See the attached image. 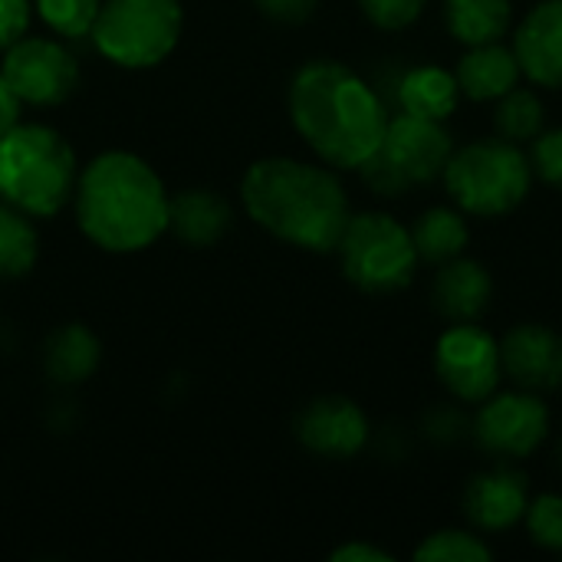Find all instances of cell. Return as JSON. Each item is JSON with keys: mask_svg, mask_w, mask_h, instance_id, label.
<instances>
[{"mask_svg": "<svg viewBox=\"0 0 562 562\" xmlns=\"http://www.w3.org/2000/svg\"><path fill=\"white\" fill-rule=\"evenodd\" d=\"M99 359H102V346L95 333L86 329L82 323L59 326L43 346V369L59 385H82L99 369Z\"/></svg>", "mask_w": 562, "mask_h": 562, "instance_id": "20", "label": "cell"}, {"mask_svg": "<svg viewBox=\"0 0 562 562\" xmlns=\"http://www.w3.org/2000/svg\"><path fill=\"white\" fill-rule=\"evenodd\" d=\"M494 122H497L501 138H507L514 145H530L547 128V105L533 89L514 86L510 92H504L497 99Z\"/></svg>", "mask_w": 562, "mask_h": 562, "instance_id": "24", "label": "cell"}, {"mask_svg": "<svg viewBox=\"0 0 562 562\" xmlns=\"http://www.w3.org/2000/svg\"><path fill=\"white\" fill-rule=\"evenodd\" d=\"M290 119L300 138L329 165L359 171L389 125V102L339 59H313L290 82Z\"/></svg>", "mask_w": 562, "mask_h": 562, "instance_id": "1", "label": "cell"}, {"mask_svg": "<svg viewBox=\"0 0 562 562\" xmlns=\"http://www.w3.org/2000/svg\"><path fill=\"white\" fill-rule=\"evenodd\" d=\"M415 560L422 562H487L494 560V550L477 530H438L425 537V543L415 550Z\"/></svg>", "mask_w": 562, "mask_h": 562, "instance_id": "25", "label": "cell"}, {"mask_svg": "<svg viewBox=\"0 0 562 562\" xmlns=\"http://www.w3.org/2000/svg\"><path fill=\"white\" fill-rule=\"evenodd\" d=\"M234 211L211 188H188L168 201V231L188 247H214L231 231Z\"/></svg>", "mask_w": 562, "mask_h": 562, "instance_id": "18", "label": "cell"}, {"mask_svg": "<svg viewBox=\"0 0 562 562\" xmlns=\"http://www.w3.org/2000/svg\"><path fill=\"white\" fill-rule=\"evenodd\" d=\"M412 240H415L422 263L441 267L464 254V247L471 240L468 214L461 207H428L412 224Z\"/></svg>", "mask_w": 562, "mask_h": 562, "instance_id": "22", "label": "cell"}, {"mask_svg": "<svg viewBox=\"0 0 562 562\" xmlns=\"http://www.w3.org/2000/svg\"><path fill=\"white\" fill-rule=\"evenodd\" d=\"M451 151L454 142L445 122L392 112L379 148L359 171L375 194L402 198L408 188H422L441 178Z\"/></svg>", "mask_w": 562, "mask_h": 562, "instance_id": "7", "label": "cell"}, {"mask_svg": "<svg viewBox=\"0 0 562 562\" xmlns=\"http://www.w3.org/2000/svg\"><path fill=\"white\" fill-rule=\"evenodd\" d=\"M99 7L102 0H33V10L40 13V20L66 40L89 36L99 16Z\"/></svg>", "mask_w": 562, "mask_h": 562, "instance_id": "26", "label": "cell"}, {"mask_svg": "<svg viewBox=\"0 0 562 562\" xmlns=\"http://www.w3.org/2000/svg\"><path fill=\"white\" fill-rule=\"evenodd\" d=\"M33 16V0H0V53L26 36Z\"/></svg>", "mask_w": 562, "mask_h": 562, "instance_id": "30", "label": "cell"}, {"mask_svg": "<svg viewBox=\"0 0 562 562\" xmlns=\"http://www.w3.org/2000/svg\"><path fill=\"white\" fill-rule=\"evenodd\" d=\"M524 76L540 89H562V0H540L514 30Z\"/></svg>", "mask_w": 562, "mask_h": 562, "instance_id": "15", "label": "cell"}, {"mask_svg": "<svg viewBox=\"0 0 562 562\" xmlns=\"http://www.w3.org/2000/svg\"><path fill=\"white\" fill-rule=\"evenodd\" d=\"M333 562H392V553H385L382 547L372 543H346L339 550L329 553Z\"/></svg>", "mask_w": 562, "mask_h": 562, "instance_id": "33", "label": "cell"}, {"mask_svg": "<svg viewBox=\"0 0 562 562\" xmlns=\"http://www.w3.org/2000/svg\"><path fill=\"white\" fill-rule=\"evenodd\" d=\"M79 161L49 125L26 122L0 135V198L30 217H49L72 201Z\"/></svg>", "mask_w": 562, "mask_h": 562, "instance_id": "4", "label": "cell"}, {"mask_svg": "<svg viewBox=\"0 0 562 562\" xmlns=\"http://www.w3.org/2000/svg\"><path fill=\"white\" fill-rule=\"evenodd\" d=\"M445 26L461 46L497 43L514 26V0H445Z\"/></svg>", "mask_w": 562, "mask_h": 562, "instance_id": "21", "label": "cell"}, {"mask_svg": "<svg viewBox=\"0 0 562 562\" xmlns=\"http://www.w3.org/2000/svg\"><path fill=\"white\" fill-rule=\"evenodd\" d=\"M527 158H530L533 178H540L543 184L562 191V128H543L530 142Z\"/></svg>", "mask_w": 562, "mask_h": 562, "instance_id": "28", "label": "cell"}, {"mask_svg": "<svg viewBox=\"0 0 562 562\" xmlns=\"http://www.w3.org/2000/svg\"><path fill=\"white\" fill-rule=\"evenodd\" d=\"M491 270L464 254L441 263L431 283V306L445 323H477L491 310Z\"/></svg>", "mask_w": 562, "mask_h": 562, "instance_id": "16", "label": "cell"}, {"mask_svg": "<svg viewBox=\"0 0 562 562\" xmlns=\"http://www.w3.org/2000/svg\"><path fill=\"white\" fill-rule=\"evenodd\" d=\"M520 76H524V69L517 63V53H514V46H504V40L468 46V53L454 66L461 95H468L474 102H497L504 92L520 86Z\"/></svg>", "mask_w": 562, "mask_h": 562, "instance_id": "19", "label": "cell"}, {"mask_svg": "<svg viewBox=\"0 0 562 562\" xmlns=\"http://www.w3.org/2000/svg\"><path fill=\"white\" fill-rule=\"evenodd\" d=\"M379 92L385 102L389 99L395 102V112L438 119V122H445L461 102V86L454 79V69H441L435 63L398 69V76L385 79V89Z\"/></svg>", "mask_w": 562, "mask_h": 562, "instance_id": "17", "label": "cell"}, {"mask_svg": "<svg viewBox=\"0 0 562 562\" xmlns=\"http://www.w3.org/2000/svg\"><path fill=\"white\" fill-rule=\"evenodd\" d=\"M254 7L277 23H306L316 13L319 0H254Z\"/></svg>", "mask_w": 562, "mask_h": 562, "instance_id": "32", "label": "cell"}, {"mask_svg": "<svg viewBox=\"0 0 562 562\" xmlns=\"http://www.w3.org/2000/svg\"><path fill=\"white\" fill-rule=\"evenodd\" d=\"M451 201L471 217H501L520 207L533 188V168L520 145L507 138H474L451 151L445 165Z\"/></svg>", "mask_w": 562, "mask_h": 562, "instance_id": "5", "label": "cell"}, {"mask_svg": "<svg viewBox=\"0 0 562 562\" xmlns=\"http://www.w3.org/2000/svg\"><path fill=\"white\" fill-rule=\"evenodd\" d=\"M168 201L158 171L132 151L95 155L72 191L79 231L109 254L151 247L168 231Z\"/></svg>", "mask_w": 562, "mask_h": 562, "instance_id": "3", "label": "cell"}, {"mask_svg": "<svg viewBox=\"0 0 562 562\" xmlns=\"http://www.w3.org/2000/svg\"><path fill=\"white\" fill-rule=\"evenodd\" d=\"M181 30V0H102L89 40L119 69H151L175 53Z\"/></svg>", "mask_w": 562, "mask_h": 562, "instance_id": "8", "label": "cell"}, {"mask_svg": "<svg viewBox=\"0 0 562 562\" xmlns=\"http://www.w3.org/2000/svg\"><path fill=\"white\" fill-rule=\"evenodd\" d=\"M422 428H425L428 438H435L441 445H451V441H458L464 435L468 422H464V415L454 405H438L435 412L425 415V425Z\"/></svg>", "mask_w": 562, "mask_h": 562, "instance_id": "31", "label": "cell"}, {"mask_svg": "<svg viewBox=\"0 0 562 562\" xmlns=\"http://www.w3.org/2000/svg\"><path fill=\"white\" fill-rule=\"evenodd\" d=\"M240 201L257 227L310 254H333L352 214L346 188L329 165L286 155L254 161L244 171Z\"/></svg>", "mask_w": 562, "mask_h": 562, "instance_id": "2", "label": "cell"}, {"mask_svg": "<svg viewBox=\"0 0 562 562\" xmlns=\"http://www.w3.org/2000/svg\"><path fill=\"white\" fill-rule=\"evenodd\" d=\"M20 109H23L20 95L13 92V86H10L7 76L0 72V135L10 132V128L20 122Z\"/></svg>", "mask_w": 562, "mask_h": 562, "instance_id": "34", "label": "cell"}, {"mask_svg": "<svg viewBox=\"0 0 562 562\" xmlns=\"http://www.w3.org/2000/svg\"><path fill=\"white\" fill-rule=\"evenodd\" d=\"M0 72L23 105L40 109L66 102L79 86L76 56L49 36H20L10 49H3Z\"/></svg>", "mask_w": 562, "mask_h": 562, "instance_id": "11", "label": "cell"}, {"mask_svg": "<svg viewBox=\"0 0 562 562\" xmlns=\"http://www.w3.org/2000/svg\"><path fill=\"white\" fill-rule=\"evenodd\" d=\"M36 254L40 237L30 224V214L0 198V283L26 277L36 263Z\"/></svg>", "mask_w": 562, "mask_h": 562, "instance_id": "23", "label": "cell"}, {"mask_svg": "<svg viewBox=\"0 0 562 562\" xmlns=\"http://www.w3.org/2000/svg\"><path fill=\"white\" fill-rule=\"evenodd\" d=\"M471 435L484 454L497 461H524L547 441L550 408L537 392H494L481 402Z\"/></svg>", "mask_w": 562, "mask_h": 562, "instance_id": "10", "label": "cell"}, {"mask_svg": "<svg viewBox=\"0 0 562 562\" xmlns=\"http://www.w3.org/2000/svg\"><path fill=\"white\" fill-rule=\"evenodd\" d=\"M504 375L524 392H560L562 389V336L540 323H520L501 339Z\"/></svg>", "mask_w": 562, "mask_h": 562, "instance_id": "13", "label": "cell"}, {"mask_svg": "<svg viewBox=\"0 0 562 562\" xmlns=\"http://www.w3.org/2000/svg\"><path fill=\"white\" fill-rule=\"evenodd\" d=\"M435 372L461 405H481L501 389V339L477 323H451L435 342Z\"/></svg>", "mask_w": 562, "mask_h": 562, "instance_id": "9", "label": "cell"}, {"mask_svg": "<svg viewBox=\"0 0 562 562\" xmlns=\"http://www.w3.org/2000/svg\"><path fill=\"white\" fill-rule=\"evenodd\" d=\"M557 464H560V474H562V441L557 445Z\"/></svg>", "mask_w": 562, "mask_h": 562, "instance_id": "35", "label": "cell"}, {"mask_svg": "<svg viewBox=\"0 0 562 562\" xmlns=\"http://www.w3.org/2000/svg\"><path fill=\"white\" fill-rule=\"evenodd\" d=\"M336 254L346 280L369 296H389L405 290L422 263L412 231L382 211L349 214Z\"/></svg>", "mask_w": 562, "mask_h": 562, "instance_id": "6", "label": "cell"}, {"mask_svg": "<svg viewBox=\"0 0 562 562\" xmlns=\"http://www.w3.org/2000/svg\"><path fill=\"white\" fill-rule=\"evenodd\" d=\"M359 7L379 30H405L425 13L428 0H359Z\"/></svg>", "mask_w": 562, "mask_h": 562, "instance_id": "29", "label": "cell"}, {"mask_svg": "<svg viewBox=\"0 0 562 562\" xmlns=\"http://www.w3.org/2000/svg\"><path fill=\"white\" fill-rule=\"evenodd\" d=\"M527 504H530V484L520 471L510 468V461H501L497 468L474 474L461 497L464 517L477 533H504L524 524Z\"/></svg>", "mask_w": 562, "mask_h": 562, "instance_id": "14", "label": "cell"}, {"mask_svg": "<svg viewBox=\"0 0 562 562\" xmlns=\"http://www.w3.org/2000/svg\"><path fill=\"white\" fill-rule=\"evenodd\" d=\"M296 441L316 454V458H329V461H349L356 458L366 445H369V418L366 412L342 395H323L313 398L300 415H296Z\"/></svg>", "mask_w": 562, "mask_h": 562, "instance_id": "12", "label": "cell"}, {"mask_svg": "<svg viewBox=\"0 0 562 562\" xmlns=\"http://www.w3.org/2000/svg\"><path fill=\"white\" fill-rule=\"evenodd\" d=\"M524 524H527V533L537 547L562 553V494L530 497Z\"/></svg>", "mask_w": 562, "mask_h": 562, "instance_id": "27", "label": "cell"}]
</instances>
